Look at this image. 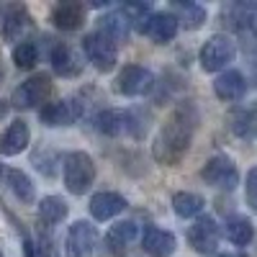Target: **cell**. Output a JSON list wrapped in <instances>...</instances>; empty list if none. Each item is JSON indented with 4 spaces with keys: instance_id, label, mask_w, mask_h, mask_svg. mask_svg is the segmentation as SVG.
<instances>
[{
    "instance_id": "4",
    "label": "cell",
    "mask_w": 257,
    "mask_h": 257,
    "mask_svg": "<svg viewBox=\"0 0 257 257\" xmlns=\"http://www.w3.org/2000/svg\"><path fill=\"white\" fill-rule=\"evenodd\" d=\"M82 49H85V57L88 62H93V67L98 72H111L118 62V49L111 39H105L100 31L95 34H88L82 39Z\"/></svg>"
},
{
    "instance_id": "7",
    "label": "cell",
    "mask_w": 257,
    "mask_h": 257,
    "mask_svg": "<svg viewBox=\"0 0 257 257\" xmlns=\"http://www.w3.org/2000/svg\"><path fill=\"white\" fill-rule=\"evenodd\" d=\"M52 93V82L47 75H34L29 77L26 82H21L18 88L13 90V98L11 103L16 108H36L47 100V95Z\"/></svg>"
},
{
    "instance_id": "31",
    "label": "cell",
    "mask_w": 257,
    "mask_h": 257,
    "mask_svg": "<svg viewBox=\"0 0 257 257\" xmlns=\"http://www.w3.org/2000/svg\"><path fill=\"white\" fill-rule=\"evenodd\" d=\"M216 257H244V254H216Z\"/></svg>"
},
{
    "instance_id": "18",
    "label": "cell",
    "mask_w": 257,
    "mask_h": 257,
    "mask_svg": "<svg viewBox=\"0 0 257 257\" xmlns=\"http://www.w3.org/2000/svg\"><path fill=\"white\" fill-rule=\"evenodd\" d=\"M29 26H31L29 11H26L24 6H16V8H11V11L6 13V18H3V36H6L8 41H18V44H21V39H24V34L29 31Z\"/></svg>"
},
{
    "instance_id": "3",
    "label": "cell",
    "mask_w": 257,
    "mask_h": 257,
    "mask_svg": "<svg viewBox=\"0 0 257 257\" xmlns=\"http://www.w3.org/2000/svg\"><path fill=\"white\" fill-rule=\"evenodd\" d=\"M234 57H237L234 41L226 34H213L201 47V67L206 72H221L226 70L229 62H234Z\"/></svg>"
},
{
    "instance_id": "26",
    "label": "cell",
    "mask_w": 257,
    "mask_h": 257,
    "mask_svg": "<svg viewBox=\"0 0 257 257\" xmlns=\"http://www.w3.org/2000/svg\"><path fill=\"white\" fill-rule=\"evenodd\" d=\"M6 180H8V188L13 190V196L21 201V203H34V183L26 173H21V170H8L6 173Z\"/></svg>"
},
{
    "instance_id": "16",
    "label": "cell",
    "mask_w": 257,
    "mask_h": 257,
    "mask_svg": "<svg viewBox=\"0 0 257 257\" xmlns=\"http://www.w3.org/2000/svg\"><path fill=\"white\" fill-rule=\"evenodd\" d=\"M85 21V8L80 3H59L52 8V24L62 31H75Z\"/></svg>"
},
{
    "instance_id": "9",
    "label": "cell",
    "mask_w": 257,
    "mask_h": 257,
    "mask_svg": "<svg viewBox=\"0 0 257 257\" xmlns=\"http://www.w3.org/2000/svg\"><path fill=\"white\" fill-rule=\"evenodd\" d=\"M142 34H147L149 39L155 41V44H167V41H173L178 36V21L170 11H160V13H149L142 24L137 26Z\"/></svg>"
},
{
    "instance_id": "32",
    "label": "cell",
    "mask_w": 257,
    "mask_h": 257,
    "mask_svg": "<svg viewBox=\"0 0 257 257\" xmlns=\"http://www.w3.org/2000/svg\"><path fill=\"white\" fill-rule=\"evenodd\" d=\"M0 175H3V165H0Z\"/></svg>"
},
{
    "instance_id": "30",
    "label": "cell",
    "mask_w": 257,
    "mask_h": 257,
    "mask_svg": "<svg viewBox=\"0 0 257 257\" xmlns=\"http://www.w3.org/2000/svg\"><path fill=\"white\" fill-rule=\"evenodd\" d=\"M26 257H41V247H36L31 239H26Z\"/></svg>"
},
{
    "instance_id": "19",
    "label": "cell",
    "mask_w": 257,
    "mask_h": 257,
    "mask_svg": "<svg viewBox=\"0 0 257 257\" xmlns=\"http://www.w3.org/2000/svg\"><path fill=\"white\" fill-rule=\"evenodd\" d=\"M93 123H95L98 132L105 134V137H121L128 128V113L116 111V108H105V111L95 113Z\"/></svg>"
},
{
    "instance_id": "5",
    "label": "cell",
    "mask_w": 257,
    "mask_h": 257,
    "mask_svg": "<svg viewBox=\"0 0 257 257\" xmlns=\"http://www.w3.org/2000/svg\"><path fill=\"white\" fill-rule=\"evenodd\" d=\"M201 178H203L211 188L231 190L234 185L239 183V170H237V165H234L231 157H226V155H213V157L203 165Z\"/></svg>"
},
{
    "instance_id": "29",
    "label": "cell",
    "mask_w": 257,
    "mask_h": 257,
    "mask_svg": "<svg viewBox=\"0 0 257 257\" xmlns=\"http://www.w3.org/2000/svg\"><path fill=\"white\" fill-rule=\"evenodd\" d=\"M244 201L247 206L257 213V167H252L247 173V183H244Z\"/></svg>"
},
{
    "instance_id": "23",
    "label": "cell",
    "mask_w": 257,
    "mask_h": 257,
    "mask_svg": "<svg viewBox=\"0 0 257 257\" xmlns=\"http://www.w3.org/2000/svg\"><path fill=\"white\" fill-rule=\"evenodd\" d=\"M224 234H226V239L231 244H237V247H244L254 239V226L249 219L244 216H231L226 224H224Z\"/></svg>"
},
{
    "instance_id": "20",
    "label": "cell",
    "mask_w": 257,
    "mask_h": 257,
    "mask_svg": "<svg viewBox=\"0 0 257 257\" xmlns=\"http://www.w3.org/2000/svg\"><path fill=\"white\" fill-rule=\"evenodd\" d=\"M175 16L178 26H185L188 31H196L203 26L206 21V8L198 6V3H173V11H170Z\"/></svg>"
},
{
    "instance_id": "22",
    "label": "cell",
    "mask_w": 257,
    "mask_h": 257,
    "mask_svg": "<svg viewBox=\"0 0 257 257\" xmlns=\"http://www.w3.org/2000/svg\"><path fill=\"white\" fill-rule=\"evenodd\" d=\"M229 126L239 139H254L257 137V108H237L229 118Z\"/></svg>"
},
{
    "instance_id": "6",
    "label": "cell",
    "mask_w": 257,
    "mask_h": 257,
    "mask_svg": "<svg viewBox=\"0 0 257 257\" xmlns=\"http://www.w3.org/2000/svg\"><path fill=\"white\" fill-rule=\"evenodd\" d=\"M155 85V75L149 72L147 67H139V64H126V67L116 75V82L113 88L118 95H126V98H137V95H144L152 90Z\"/></svg>"
},
{
    "instance_id": "1",
    "label": "cell",
    "mask_w": 257,
    "mask_h": 257,
    "mask_svg": "<svg viewBox=\"0 0 257 257\" xmlns=\"http://www.w3.org/2000/svg\"><path fill=\"white\" fill-rule=\"evenodd\" d=\"M198 123V113L193 103H180L160 126V132L152 142V155L160 165H178L190 149L193 132Z\"/></svg>"
},
{
    "instance_id": "8",
    "label": "cell",
    "mask_w": 257,
    "mask_h": 257,
    "mask_svg": "<svg viewBox=\"0 0 257 257\" xmlns=\"http://www.w3.org/2000/svg\"><path fill=\"white\" fill-rule=\"evenodd\" d=\"M98 247V229L90 221H75L64 239V249L70 257H90Z\"/></svg>"
},
{
    "instance_id": "21",
    "label": "cell",
    "mask_w": 257,
    "mask_h": 257,
    "mask_svg": "<svg viewBox=\"0 0 257 257\" xmlns=\"http://www.w3.org/2000/svg\"><path fill=\"white\" fill-rule=\"evenodd\" d=\"M128 29H132V21H128L121 11L105 13L100 18V34L105 39H111L113 44H116V41H126L128 39Z\"/></svg>"
},
{
    "instance_id": "13",
    "label": "cell",
    "mask_w": 257,
    "mask_h": 257,
    "mask_svg": "<svg viewBox=\"0 0 257 257\" xmlns=\"http://www.w3.org/2000/svg\"><path fill=\"white\" fill-rule=\"evenodd\" d=\"M126 208V198L113 190H100L90 198V216L95 221H108Z\"/></svg>"
},
{
    "instance_id": "24",
    "label": "cell",
    "mask_w": 257,
    "mask_h": 257,
    "mask_svg": "<svg viewBox=\"0 0 257 257\" xmlns=\"http://www.w3.org/2000/svg\"><path fill=\"white\" fill-rule=\"evenodd\" d=\"M67 203H64L59 196H47V198H41L39 201V219L44 221L47 226H54L59 221L67 219Z\"/></svg>"
},
{
    "instance_id": "28",
    "label": "cell",
    "mask_w": 257,
    "mask_h": 257,
    "mask_svg": "<svg viewBox=\"0 0 257 257\" xmlns=\"http://www.w3.org/2000/svg\"><path fill=\"white\" fill-rule=\"evenodd\" d=\"M13 62H16L18 70H31V67H36V62H39V49H36V44H31V41H21V44H16V49H13Z\"/></svg>"
},
{
    "instance_id": "17",
    "label": "cell",
    "mask_w": 257,
    "mask_h": 257,
    "mask_svg": "<svg viewBox=\"0 0 257 257\" xmlns=\"http://www.w3.org/2000/svg\"><path fill=\"white\" fill-rule=\"evenodd\" d=\"M49 59H52L54 72H57V75H62V77H75V75H80V70H82L80 57H77L67 44H57V47L52 49Z\"/></svg>"
},
{
    "instance_id": "33",
    "label": "cell",
    "mask_w": 257,
    "mask_h": 257,
    "mask_svg": "<svg viewBox=\"0 0 257 257\" xmlns=\"http://www.w3.org/2000/svg\"><path fill=\"white\" fill-rule=\"evenodd\" d=\"M0 257H3V252H0Z\"/></svg>"
},
{
    "instance_id": "2",
    "label": "cell",
    "mask_w": 257,
    "mask_h": 257,
    "mask_svg": "<svg viewBox=\"0 0 257 257\" xmlns=\"http://www.w3.org/2000/svg\"><path fill=\"white\" fill-rule=\"evenodd\" d=\"M64 185L72 196H82L95 180V162L88 152H70L62 162Z\"/></svg>"
},
{
    "instance_id": "14",
    "label": "cell",
    "mask_w": 257,
    "mask_h": 257,
    "mask_svg": "<svg viewBox=\"0 0 257 257\" xmlns=\"http://www.w3.org/2000/svg\"><path fill=\"white\" fill-rule=\"evenodd\" d=\"M213 93H216L219 100H226V103L242 100L244 93H247V80L239 70H226L216 77V82H213Z\"/></svg>"
},
{
    "instance_id": "27",
    "label": "cell",
    "mask_w": 257,
    "mask_h": 257,
    "mask_svg": "<svg viewBox=\"0 0 257 257\" xmlns=\"http://www.w3.org/2000/svg\"><path fill=\"white\" fill-rule=\"evenodd\" d=\"M137 234H139V229H137L134 221H118L108 229V234H105V244H108L111 249H121V247H126L128 242H132Z\"/></svg>"
},
{
    "instance_id": "11",
    "label": "cell",
    "mask_w": 257,
    "mask_h": 257,
    "mask_svg": "<svg viewBox=\"0 0 257 257\" xmlns=\"http://www.w3.org/2000/svg\"><path fill=\"white\" fill-rule=\"evenodd\" d=\"M142 249L149 257H173L178 249V239L173 231L160 226H147L142 234Z\"/></svg>"
},
{
    "instance_id": "15",
    "label": "cell",
    "mask_w": 257,
    "mask_h": 257,
    "mask_svg": "<svg viewBox=\"0 0 257 257\" xmlns=\"http://www.w3.org/2000/svg\"><path fill=\"white\" fill-rule=\"evenodd\" d=\"M29 142H31L29 123L18 118V121H13V123L6 128V134L0 137V152L8 155V157H16V155H21V152L29 147Z\"/></svg>"
},
{
    "instance_id": "12",
    "label": "cell",
    "mask_w": 257,
    "mask_h": 257,
    "mask_svg": "<svg viewBox=\"0 0 257 257\" xmlns=\"http://www.w3.org/2000/svg\"><path fill=\"white\" fill-rule=\"evenodd\" d=\"M80 116H82V105L75 100H54V103L41 105L39 111V118L44 126H70Z\"/></svg>"
},
{
    "instance_id": "25",
    "label": "cell",
    "mask_w": 257,
    "mask_h": 257,
    "mask_svg": "<svg viewBox=\"0 0 257 257\" xmlns=\"http://www.w3.org/2000/svg\"><path fill=\"white\" fill-rule=\"evenodd\" d=\"M203 206H206V201L198 196V193L183 190V193H175V196H173V208H175V213H178L180 219L198 216V213L203 211Z\"/></svg>"
},
{
    "instance_id": "10",
    "label": "cell",
    "mask_w": 257,
    "mask_h": 257,
    "mask_svg": "<svg viewBox=\"0 0 257 257\" xmlns=\"http://www.w3.org/2000/svg\"><path fill=\"white\" fill-rule=\"evenodd\" d=\"M219 224L213 221L211 216H201L196 224H193L190 229H188V242H190V247L196 249V252H201V254H208V252H213L219 247Z\"/></svg>"
}]
</instances>
